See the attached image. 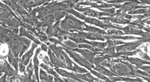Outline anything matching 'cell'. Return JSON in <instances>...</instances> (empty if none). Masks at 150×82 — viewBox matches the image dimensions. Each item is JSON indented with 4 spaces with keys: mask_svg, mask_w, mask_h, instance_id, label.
I'll return each mask as SVG.
<instances>
[{
    "mask_svg": "<svg viewBox=\"0 0 150 82\" xmlns=\"http://www.w3.org/2000/svg\"><path fill=\"white\" fill-rule=\"evenodd\" d=\"M40 45H41V49L42 50L45 52H48L49 48H48L47 45L44 43H42Z\"/></svg>",
    "mask_w": 150,
    "mask_h": 82,
    "instance_id": "cell-39",
    "label": "cell"
},
{
    "mask_svg": "<svg viewBox=\"0 0 150 82\" xmlns=\"http://www.w3.org/2000/svg\"><path fill=\"white\" fill-rule=\"evenodd\" d=\"M63 79H61L59 77H54L53 79V82H64Z\"/></svg>",
    "mask_w": 150,
    "mask_h": 82,
    "instance_id": "cell-41",
    "label": "cell"
},
{
    "mask_svg": "<svg viewBox=\"0 0 150 82\" xmlns=\"http://www.w3.org/2000/svg\"><path fill=\"white\" fill-rule=\"evenodd\" d=\"M9 82H12V78H11H11Z\"/></svg>",
    "mask_w": 150,
    "mask_h": 82,
    "instance_id": "cell-46",
    "label": "cell"
},
{
    "mask_svg": "<svg viewBox=\"0 0 150 82\" xmlns=\"http://www.w3.org/2000/svg\"><path fill=\"white\" fill-rule=\"evenodd\" d=\"M81 34L84 36L86 40H90L95 41L96 40H100L104 41L108 40V36L105 35H102L95 34L90 33H84V32H80Z\"/></svg>",
    "mask_w": 150,
    "mask_h": 82,
    "instance_id": "cell-15",
    "label": "cell"
},
{
    "mask_svg": "<svg viewBox=\"0 0 150 82\" xmlns=\"http://www.w3.org/2000/svg\"><path fill=\"white\" fill-rule=\"evenodd\" d=\"M63 79L65 82H79L78 81H76V80H74V79H72L64 78Z\"/></svg>",
    "mask_w": 150,
    "mask_h": 82,
    "instance_id": "cell-43",
    "label": "cell"
},
{
    "mask_svg": "<svg viewBox=\"0 0 150 82\" xmlns=\"http://www.w3.org/2000/svg\"><path fill=\"white\" fill-rule=\"evenodd\" d=\"M41 51V48H38L35 52V55L33 58L34 68L35 73V77L37 80V82H40L39 79L38 70H39V62L38 59V55Z\"/></svg>",
    "mask_w": 150,
    "mask_h": 82,
    "instance_id": "cell-17",
    "label": "cell"
},
{
    "mask_svg": "<svg viewBox=\"0 0 150 82\" xmlns=\"http://www.w3.org/2000/svg\"><path fill=\"white\" fill-rule=\"evenodd\" d=\"M141 4H146L150 5V0H144L141 1Z\"/></svg>",
    "mask_w": 150,
    "mask_h": 82,
    "instance_id": "cell-44",
    "label": "cell"
},
{
    "mask_svg": "<svg viewBox=\"0 0 150 82\" xmlns=\"http://www.w3.org/2000/svg\"><path fill=\"white\" fill-rule=\"evenodd\" d=\"M64 2L57 3V1L52 2L50 3H48L46 5L44 4L42 7L34 9L30 12H32V15L34 14L35 16L36 12H38V15L36 16L38 19L42 18L43 17L50 14H53L56 11L60 10L67 11L70 8L69 4H65Z\"/></svg>",
    "mask_w": 150,
    "mask_h": 82,
    "instance_id": "cell-1",
    "label": "cell"
},
{
    "mask_svg": "<svg viewBox=\"0 0 150 82\" xmlns=\"http://www.w3.org/2000/svg\"><path fill=\"white\" fill-rule=\"evenodd\" d=\"M78 48L79 49H85L89 50L91 51L94 52H102L103 50L100 49L98 48H96L94 46L88 44H80L78 45Z\"/></svg>",
    "mask_w": 150,
    "mask_h": 82,
    "instance_id": "cell-23",
    "label": "cell"
},
{
    "mask_svg": "<svg viewBox=\"0 0 150 82\" xmlns=\"http://www.w3.org/2000/svg\"><path fill=\"white\" fill-rule=\"evenodd\" d=\"M53 69L59 75L61 76L62 77L69 78V79H74L79 82H86L78 78L75 75V73H70L62 69L56 68H54Z\"/></svg>",
    "mask_w": 150,
    "mask_h": 82,
    "instance_id": "cell-13",
    "label": "cell"
},
{
    "mask_svg": "<svg viewBox=\"0 0 150 82\" xmlns=\"http://www.w3.org/2000/svg\"><path fill=\"white\" fill-rule=\"evenodd\" d=\"M84 21L86 23L92 24V25H94L96 26L101 28L104 30L108 29V28H109V29H116L117 27L116 26L113 25H111V24H105V23L103 22L102 21L98 20V19H96V18H93L86 17Z\"/></svg>",
    "mask_w": 150,
    "mask_h": 82,
    "instance_id": "cell-9",
    "label": "cell"
},
{
    "mask_svg": "<svg viewBox=\"0 0 150 82\" xmlns=\"http://www.w3.org/2000/svg\"><path fill=\"white\" fill-rule=\"evenodd\" d=\"M83 31H86L91 33L95 34L102 35H108V33L105 30H102L100 28H97L96 27L91 26L85 24Z\"/></svg>",
    "mask_w": 150,
    "mask_h": 82,
    "instance_id": "cell-20",
    "label": "cell"
},
{
    "mask_svg": "<svg viewBox=\"0 0 150 82\" xmlns=\"http://www.w3.org/2000/svg\"><path fill=\"white\" fill-rule=\"evenodd\" d=\"M150 12V9L140 8L136 10L133 11H130L128 12L129 15H137V14H146Z\"/></svg>",
    "mask_w": 150,
    "mask_h": 82,
    "instance_id": "cell-32",
    "label": "cell"
},
{
    "mask_svg": "<svg viewBox=\"0 0 150 82\" xmlns=\"http://www.w3.org/2000/svg\"><path fill=\"white\" fill-rule=\"evenodd\" d=\"M93 82H103L102 81H101L100 79H99V80H98V81H94Z\"/></svg>",
    "mask_w": 150,
    "mask_h": 82,
    "instance_id": "cell-45",
    "label": "cell"
},
{
    "mask_svg": "<svg viewBox=\"0 0 150 82\" xmlns=\"http://www.w3.org/2000/svg\"><path fill=\"white\" fill-rule=\"evenodd\" d=\"M20 33L19 35V36L20 37H26L27 38H29L30 40H32L35 43V44L37 45H41L42 43L39 40L36 39L33 35L31 34V33H29L28 31L24 27L21 26L20 28Z\"/></svg>",
    "mask_w": 150,
    "mask_h": 82,
    "instance_id": "cell-18",
    "label": "cell"
},
{
    "mask_svg": "<svg viewBox=\"0 0 150 82\" xmlns=\"http://www.w3.org/2000/svg\"><path fill=\"white\" fill-rule=\"evenodd\" d=\"M48 54L50 57V60L52 64L53 65V67L56 68H65V66L63 65V63L61 62L58 58L56 57L54 53L52 52V51L49 48L48 50Z\"/></svg>",
    "mask_w": 150,
    "mask_h": 82,
    "instance_id": "cell-14",
    "label": "cell"
},
{
    "mask_svg": "<svg viewBox=\"0 0 150 82\" xmlns=\"http://www.w3.org/2000/svg\"><path fill=\"white\" fill-rule=\"evenodd\" d=\"M108 35L112 36H120L125 35V33L123 31L118 29H108Z\"/></svg>",
    "mask_w": 150,
    "mask_h": 82,
    "instance_id": "cell-30",
    "label": "cell"
},
{
    "mask_svg": "<svg viewBox=\"0 0 150 82\" xmlns=\"http://www.w3.org/2000/svg\"><path fill=\"white\" fill-rule=\"evenodd\" d=\"M38 20L42 23V27L52 26L53 23L56 22V18L53 13L45 16L38 19Z\"/></svg>",
    "mask_w": 150,
    "mask_h": 82,
    "instance_id": "cell-12",
    "label": "cell"
},
{
    "mask_svg": "<svg viewBox=\"0 0 150 82\" xmlns=\"http://www.w3.org/2000/svg\"><path fill=\"white\" fill-rule=\"evenodd\" d=\"M74 8L76 10L79 12H83V14L84 16H88L89 17L97 18H100L103 16H108L106 13L104 12H100L96 11L94 10L90 9L89 8H83L80 7L79 4H75L74 5Z\"/></svg>",
    "mask_w": 150,
    "mask_h": 82,
    "instance_id": "cell-3",
    "label": "cell"
},
{
    "mask_svg": "<svg viewBox=\"0 0 150 82\" xmlns=\"http://www.w3.org/2000/svg\"><path fill=\"white\" fill-rule=\"evenodd\" d=\"M121 81H125L126 82H144L142 79L137 77L136 78H129V77H124L119 76Z\"/></svg>",
    "mask_w": 150,
    "mask_h": 82,
    "instance_id": "cell-33",
    "label": "cell"
},
{
    "mask_svg": "<svg viewBox=\"0 0 150 82\" xmlns=\"http://www.w3.org/2000/svg\"><path fill=\"white\" fill-rule=\"evenodd\" d=\"M1 74L4 73L9 77H14L18 75V71L13 69L7 60L2 56L1 58Z\"/></svg>",
    "mask_w": 150,
    "mask_h": 82,
    "instance_id": "cell-4",
    "label": "cell"
},
{
    "mask_svg": "<svg viewBox=\"0 0 150 82\" xmlns=\"http://www.w3.org/2000/svg\"><path fill=\"white\" fill-rule=\"evenodd\" d=\"M40 67L42 68L43 69L45 70H46L47 71V73L48 74H50L52 75V76L54 77H59V74L54 70V69L52 68V67L50 66H48V65H46L45 63H41L40 65H39Z\"/></svg>",
    "mask_w": 150,
    "mask_h": 82,
    "instance_id": "cell-24",
    "label": "cell"
},
{
    "mask_svg": "<svg viewBox=\"0 0 150 82\" xmlns=\"http://www.w3.org/2000/svg\"><path fill=\"white\" fill-rule=\"evenodd\" d=\"M144 41H138L131 43H126L123 45L116 46V50L117 52H131L135 49L137 47L140 46Z\"/></svg>",
    "mask_w": 150,
    "mask_h": 82,
    "instance_id": "cell-6",
    "label": "cell"
},
{
    "mask_svg": "<svg viewBox=\"0 0 150 82\" xmlns=\"http://www.w3.org/2000/svg\"><path fill=\"white\" fill-rule=\"evenodd\" d=\"M38 45L35 43H32V47L29 51H28L26 53L22 56L21 62L22 64H24L25 66H28V65L30 63L31 60V58L33 55L34 51L35 48L37 47Z\"/></svg>",
    "mask_w": 150,
    "mask_h": 82,
    "instance_id": "cell-11",
    "label": "cell"
},
{
    "mask_svg": "<svg viewBox=\"0 0 150 82\" xmlns=\"http://www.w3.org/2000/svg\"><path fill=\"white\" fill-rule=\"evenodd\" d=\"M42 60L44 62L45 64L48 65V66H50L52 67H53V65L52 64L50 60V59L47 56H45L44 57H43Z\"/></svg>",
    "mask_w": 150,
    "mask_h": 82,
    "instance_id": "cell-36",
    "label": "cell"
},
{
    "mask_svg": "<svg viewBox=\"0 0 150 82\" xmlns=\"http://www.w3.org/2000/svg\"><path fill=\"white\" fill-rule=\"evenodd\" d=\"M91 45L94 46L96 48H98L100 49L103 50L105 49L108 46V42H96V41H90Z\"/></svg>",
    "mask_w": 150,
    "mask_h": 82,
    "instance_id": "cell-29",
    "label": "cell"
},
{
    "mask_svg": "<svg viewBox=\"0 0 150 82\" xmlns=\"http://www.w3.org/2000/svg\"><path fill=\"white\" fill-rule=\"evenodd\" d=\"M136 76H138V77H140V78H142L144 80H145L148 82H150V76L149 77H145V76H142L139 75H137Z\"/></svg>",
    "mask_w": 150,
    "mask_h": 82,
    "instance_id": "cell-42",
    "label": "cell"
},
{
    "mask_svg": "<svg viewBox=\"0 0 150 82\" xmlns=\"http://www.w3.org/2000/svg\"><path fill=\"white\" fill-rule=\"evenodd\" d=\"M109 20H111L113 23H117V24H130L131 21L128 19H126L122 16L120 14H118L115 18H109Z\"/></svg>",
    "mask_w": 150,
    "mask_h": 82,
    "instance_id": "cell-22",
    "label": "cell"
},
{
    "mask_svg": "<svg viewBox=\"0 0 150 82\" xmlns=\"http://www.w3.org/2000/svg\"><path fill=\"white\" fill-rule=\"evenodd\" d=\"M149 8L150 9V6H149Z\"/></svg>",
    "mask_w": 150,
    "mask_h": 82,
    "instance_id": "cell-48",
    "label": "cell"
},
{
    "mask_svg": "<svg viewBox=\"0 0 150 82\" xmlns=\"http://www.w3.org/2000/svg\"><path fill=\"white\" fill-rule=\"evenodd\" d=\"M1 8L3 9L4 10L6 11V12H8L9 14H10L13 17L15 18L16 19H17L20 22V23H21L22 24V22L21 21V20L19 19V18L18 17V16L16 15V14H15V12L8 7V6H7L6 4H5L3 3L1 1Z\"/></svg>",
    "mask_w": 150,
    "mask_h": 82,
    "instance_id": "cell-25",
    "label": "cell"
},
{
    "mask_svg": "<svg viewBox=\"0 0 150 82\" xmlns=\"http://www.w3.org/2000/svg\"><path fill=\"white\" fill-rule=\"evenodd\" d=\"M18 68L21 74L25 73V66L21 63L20 59H19V60Z\"/></svg>",
    "mask_w": 150,
    "mask_h": 82,
    "instance_id": "cell-35",
    "label": "cell"
},
{
    "mask_svg": "<svg viewBox=\"0 0 150 82\" xmlns=\"http://www.w3.org/2000/svg\"><path fill=\"white\" fill-rule=\"evenodd\" d=\"M118 30L123 31L125 34H134L137 35H142L144 34L145 33H144L141 30L138 29V27L134 25H128L125 27L117 28Z\"/></svg>",
    "mask_w": 150,
    "mask_h": 82,
    "instance_id": "cell-10",
    "label": "cell"
},
{
    "mask_svg": "<svg viewBox=\"0 0 150 82\" xmlns=\"http://www.w3.org/2000/svg\"><path fill=\"white\" fill-rule=\"evenodd\" d=\"M46 82L44 81H41V82Z\"/></svg>",
    "mask_w": 150,
    "mask_h": 82,
    "instance_id": "cell-47",
    "label": "cell"
},
{
    "mask_svg": "<svg viewBox=\"0 0 150 82\" xmlns=\"http://www.w3.org/2000/svg\"><path fill=\"white\" fill-rule=\"evenodd\" d=\"M128 1H107L108 3H110L111 4H117L125 2Z\"/></svg>",
    "mask_w": 150,
    "mask_h": 82,
    "instance_id": "cell-38",
    "label": "cell"
},
{
    "mask_svg": "<svg viewBox=\"0 0 150 82\" xmlns=\"http://www.w3.org/2000/svg\"><path fill=\"white\" fill-rule=\"evenodd\" d=\"M11 78H12V82H25L24 81L23 77L18 76L11 77Z\"/></svg>",
    "mask_w": 150,
    "mask_h": 82,
    "instance_id": "cell-37",
    "label": "cell"
},
{
    "mask_svg": "<svg viewBox=\"0 0 150 82\" xmlns=\"http://www.w3.org/2000/svg\"><path fill=\"white\" fill-rule=\"evenodd\" d=\"M72 49L74 50V51L81 54L84 58L86 59L88 62H89L90 63H91L92 64H93L94 57L96 54H103V52H94L85 49L76 48V49Z\"/></svg>",
    "mask_w": 150,
    "mask_h": 82,
    "instance_id": "cell-8",
    "label": "cell"
},
{
    "mask_svg": "<svg viewBox=\"0 0 150 82\" xmlns=\"http://www.w3.org/2000/svg\"><path fill=\"white\" fill-rule=\"evenodd\" d=\"M93 69L99 73H100L103 75L107 76L109 77L112 76H118L115 74H113L111 71H110L108 69L105 68V67L99 64H95V66L94 68Z\"/></svg>",
    "mask_w": 150,
    "mask_h": 82,
    "instance_id": "cell-19",
    "label": "cell"
},
{
    "mask_svg": "<svg viewBox=\"0 0 150 82\" xmlns=\"http://www.w3.org/2000/svg\"><path fill=\"white\" fill-rule=\"evenodd\" d=\"M122 59L129 61L131 64L135 65L136 66L137 68H139L143 66V65H145V64L150 65V62L144 61V60H142V59L137 58H128L126 57Z\"/></svg>",
    "mask_w": 150,
    "mask_h": 82,
    "instance_id": "cell-16",
    "label": "cell"
},
{
    "mask_svg": "<svg viewBox=\"0 0 150 82\" xmlns=\"http://www.w3.org/2000/svg\"><path fill=\"white\" fill-rule=\"evenodd\" d=\"M66 11L68 13H69V14H71V15L75 16V17L79 18V19L85 20L86 18V17L84 16L83 14L76 11H75V10L72 8H70L68 9Z\"/></svg>",
    "mask_w": 150,
    "mask_h": 82,
    "instance_id": "cell-26",
    "label": "cell"
},
{
    "mask_svg": "<svg viewBox=\"0 0 150 82\" xmlns=\"http://www.w3.org/2000/svg\"><path fill=\"white\" fill-rule=\"evenodd\" d=\"M56 18V22L57 21H60L61 19H62L63 18L66 17L67 15L69 14L66 11L60 10L56 11L53 13Z\"/></svg>",
    "mask_w": 150,
    "mask_h": 82,
    "instance_id": "cell-27",
    "label": "cell"
},
{
    "mask_svg": "<svg viewBox=\"0 0 150 82\" xmlns=\"http://www.w3.org/2000/svg\"><path fill=\"white\" fill-rule=\"evenodd\" d=\"M85 25V23L69 14L65 18L64 20L60 21L59 26L63 31L74 33L75 31L83 32Z\"/></svg>",
    "mask_w": 150,
    "mask_h": 82,
    "instance_id": "cell-2",
    "label": "cell"
},
{
    "mask_svg": "<svg viewBox=\"0 0 150 82\" xmlns=\"http://www.w3.org/2000/svg\"><path fill=\"white\" fill-rule=\"evenodd\" d=\"M99 10L106 13L108 16H114L115 12V8H111L110 9H99Z\"/></svg>",
    "mask_w": 150,
    "mask_h": 82,
    "instance_id": "cell-34",
    "label": "cell"
},
{
    "mask_svg": "<svg viewBox=\"0 0 150 82\" xmlns=\"http://www.w3.org/2000/svg\"><path fill=\"white\" fill-rule=\"evenodd\" d=\"M49 1L29 0V1H16L17 3L24 9H28V10L33 8L38 7L46 4Z\"/></svg>",
    "mask_w": 150,
    "mask_h": 82,
    "instance_id": "cell-5",
    "label": "cell"
},
{
    "mask_svg": "<svg viewBox=\"0 0 150 82\" xmlns=\"http://www.w3.org/2000/svg\"><path fill=\"white\" fill-rule=\"evenodd\" d=\"M7 76L6 74H4L3 75L1 76V82H7Z\"/></svg>",
    "mask_w": 150,
    "mask_h": 82,
    "instance_id": "cell-40",
    "label": "cell"
},
{
    "mask_svg": "<svg viewBox=\"0 0 150 82\" xmlns=\"http://www.w3.org/2000/svg\"><path fill=\"white\" fill-rule=\"evenodd\" d=\"M90 72L91 74L94 75L95 76H96L97 78L100 79V80H103V81H104L106 82H112L111 81L109 78L108 77H106L105 75L102 74L100 73H99V72H97V71H95L94 69H91L90 70Z\"/></svg>",
    "mask_w": 150,
    "mask_h": 82,
    "instance_id": "cell-28",
    "label": "cell"
},
{
    "mask_svg": "<svg viewBox=\"0 0 150 82\" xmlns=\"http://www.w3.org/2000/svg\"><path fill=\"white\" fill-rule=\"evenodd\" d=\"M68 39L74 41L76 44H91L90 41L86 39L80 31H75L74 33H70L67 37Z\"/></svg>",
    "mask_w": 150,
    "mask_h": 82,
    "instance_id": "cell-7",
    "label": "cell"
},
{
    "mask_svg": "<svg viewBox=\"0 0 150 82\" xmlns=\"http://www.w3.org/2000/svg\"><path fill=\"white\" fill-rule=\"evenodd\" d=\"M75 74L78 78L86 82H93L94 81H98L99 80L98 78L94 77L89 72L83 74H76V73H75Z\"/></svg>",
    "mask_w": 150,
    "mask_h": 82,
    "instance_id": "cell-21",
    "label": "cell"
},
{
    "mask_svg": "<svg viewBox=\"0 0 150 82\" xmlns=\"http://www.w3.org/2000/svg\"><path fill=\"white\" fill-rule=\"evenodd\" d=\"M72 71L75 72L76 74H83L88 73V70L83 68L81 67L76 64L75 62L74 64V68Z\"/></svg>",
    "mask_w": 150,
    "mask_h": 82,
    "instance_id": "cell-31",
    "label": "cell"
}]
</instances>
